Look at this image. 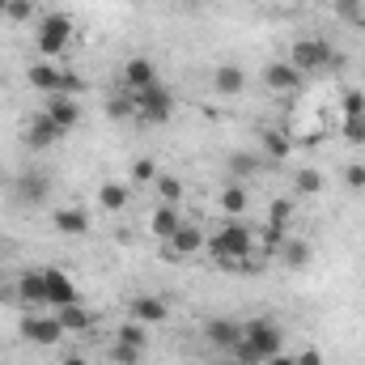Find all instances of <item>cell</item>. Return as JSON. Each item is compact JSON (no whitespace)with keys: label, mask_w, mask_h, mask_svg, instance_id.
I'll list each match as a JSON object with an SVG mask.
<instances>
[{"label":"cell","mask_w":365,"mask_h":365,"mask_svg":"<svg viewBox=\"0 0 365 365\" xmlns=\"http://www.w3.org/2000/svg\"><path fill=\"white\" fill-rule=\"evenodd\" d=\"M26 81H30V90L38 93H77L86 90V81L77 77V73H64L60 64H51V60H38V64H30L26 68Z\"/></svg>","instance_id":"4"},{"label":"cell","mask_w":365,"mask_h":365,"mask_svg":"<svg viewBox=\"0 0 365 365\" xmlns=\"http://www.w3.org/2000/svg\"><path fill=\"white\" fill-rule=\"evenodd\" d=\"M217 204H221V212H225V217H242V212H247V204H251V195H247V187H242V182L230 179L225 187H221Z\"/></svg>","instance_id":"21"},{"label":"cell","mask_w":365,"mask_h":365,"mask_svg":"<svg viewBox=\"0 0 365 365\" xmlns=\"http://www.w3.org/2000/svg\"><path fill=\"white\" fill-rule=\"evenodd\" d=\"M280 349H284V331L272 319H251V323H242V340L230 357H238L247 365H268Z\"/></svg>","instance_id":"1"},{"label":"cell","mask_w":365,"mask_h":365,"mask_svg":"<svg viewBox=\"0 0 365 365\" xmlns=\"http://www.w3.org/2000/svg\"><path fill=\"white\" fill-rule=\"evenodd\" d=\"M128 310H132V319H136V323H145V327H158V323H166V319H170V306H166L162 297H153V293L136 297Z\"/></svg>","instance_id":"17"},{"label":"cell","mask_w":365,"mask_h":365,"mask_svg":"<svg viewBox=\"0 0 365 365\" xmlns=\"http://www.w3.org/2000/svg\"><path fill=\"white\" fill-rule=\"evenodd\" d=\"M4 9H9V0H0V17H4Z\"/></svg>","instance_id":"43"},{"label":"cell","mask_w":365,"mask_h":365,"mask_svg":"<svg viewBox=\"0 0 365 365\" xmlns=\"http://www.w3.org/2000/svg\"><path fill=\"white\" fill-rule=\"evenodd\" d=\"M208 255L212 259H221V264H230V268H238V264H247L251 259V247H255V234L242 225V221H225L208 242Z\"/></svg>","instance_id":"2"},{"label":"cell","mask_w":365,"mask_h":365,"mask_svg":"<svg viewBox=\"0 0 365 365\" xmlns=\"http://www.w3.org/2000/svg\"><path fill=\"white\" fill-rule=\"evenodd\" d=\"M251 175H259V158H255V153H234V158H230V179L247 182Z\"/></svg>","instance_id":"25"},{"label":"cell","mask_w":365,"mask_h":365,"mask_svg":"<svg viewBox=\"0 0 365 365\" xmlns=\"http://www.w3.org/2000/svg\"><path fill=\"white\" fill-rule=\"evenodd\" d=\"M17 297L26 306H43L47 310V284H43V268L38 272H21L17 276Z\"/></svg>","instance_id":"20"},{"label":"cell","mask_w":365,"mask_h":365,"mask_svg":"<svg viewBox=\"0 0 365 365\" xmlns=\"http://www.w3.org/2000/svg\"><path fill=\"white\" fill-rule=\"evenodd\" d=\"M259 81H264V86H268L272 93H297L306 77H302V73H297V68H293L289 60H272V64H268V68L259 73Z\"/></svg>","instance_id":"14"},{"label":"cell","mask_w":365,"mask_h":365,"mask_svg":"<svg viewBox=\"0 0 365 365\" xmlns=\"http://www.w3.org/2000/svg\"><path fill=\"white\" fill-rule=\"evenodd\" d=\"M340 115H365V93L361 90H344V98H340Z\"/></svg>","instance_id":"36"},{"label":"cell","mask_w":365,"mask_h":365,"mask_svg":"<svg viewBox=\"0 0 365 365\" xmlns=\"http://www.w3.org/2000/svg\"><path fill=\"white\" fill-rule=\"evenodd\" d=\"M140 357H145V349H132V344H123V340L110 344V361L115 365H140Z\"/></svg>","instance_id":"33"},{"label":"cell","mask_w":365,"mask_h":365,"mask_svg":"<svg viewBox=\"0 0 365 365\" xmlns=\"http://www.w3.org/2000/svg\"><path fill=\"white\" fill-rule=\"evenodd\" d=\"M21 340L26 344H34V349H56L68 331H64V323L56 319V310H43V314H26L21 319Z\"/></svg>","instance_id":"6"},{"label":"cell","mask_w":365,"mask_h":365,"mask_svg":"<svg viewBox=\"0 0 365 365\" xmlns=\"http://www.w3.org/2000/svg\"><path fill=\"white\" fill-rule=\"evenodd\" d=\"M128 195H132V191H128V182H102V187H98V204H102V212H123V208H128Z\"/></svg>","instance_id":"23"},{"label":"cell","mask_w":365,"mask_h":365,"mask_svg":"<svg viewBox=\"0 0 365 365\" xmlns=\"http://www.w3.org/2000/svg\"><path fill=\"white\" fill-rule=\"evenodd\" d=\"M264 153H268L272 162H284V158L293 153V149H289V136L276 132V128H268V132H264Z\"/></svg>","instance_id":"29"},{"label":"cell","mask_w":365,"mask_h":365,"mask_svg":"<svg viewBox=\"0 0 365 365\" xmlns=\"http://www.w3.org/2000/svg\"><path fill=\"white\" fill-rule=\"evenodd\" d=\"M361 9H365V0H361Z\"/></svg>","instance_id":"44"},{"label":"cell","mask_w":365,"mask_h":365,"mask_svg":"<svg viewBox=\"0 0 365 365\" xmlns=\"http://www.w3.org/2000/svg\"><path fill=\"white\" fill-rule=\"evenodd\" d=\"M115 340H123V344H132V349H149V327L136 323V319H128V323L115 331Z\"/></svg>","instance_id":"26"},{"label":"cell","mask_w":365,"mask_h":365,"mask_svg":"<svg viewBox=\"0 0 365 365\" xmlns=\"http://www.w3.org/2000/svg\"><path fill=\"white\" fill-rule=\"evenodd\" d=\"M153 187H158L162 204H182V179H175V175H158Z\"/></svg>","instance_id":"30"},{"label":"cell","mask_w":365,"mask_h":365,"mask_svg":"<svg viewBox=\"0 0 365 365\" xmlns=\"http://www.w3.org/2000/svg\"><path fill=\"white\" fill-rule=\"evenodd\" d=\"M289 217H293V204H289V200H272V204H268V230H272V234H284Z\"/></svg>","instance_id":"31"},{"label":"cell","mask_w":365,"mask_h":365,"mask_svg":"<svg viewBox=\"0 0 365 365\" xmlns=\"http://www.w3.org/2000/svg\"><path fill=\"white\" fill-rule=\"evenodd\" d=\"M73 34H77L73 17H64V13H47V17L38 21V30H34V43H38V51H43V60H56L60 51H68Z\"/></svg>","instance_id":"5"},{"label":"cell","mask_w":365,"mask_h":365,"mask_svg":"<svg viewBox=\"0 0 365 365\" xmlns=\"http://www.w3.org/2000/svg\"><path fill=\"white\" fill-rule=\"evenodd\" d=\"M268 365H297V357H293V353H284V349H280V353H276L272 361Z\"/></svg>","instance_id":"40"},{"label":"cell","mask_w":365,"mask_h":365,"mask_svg":"<svg viewBox=\"0 0 365 365\" xmlns=\"http://www.w3.org/2000/svg\"><path fill=\"white\" fill-rule=\"evenodd\" d=\"M106 115H110V119H128V115H136V93H119V98H110V102H106Z\"/></svg>","instance_id":"32"},{"label":"cell","mask_w":365,"mask_h":365,"mask_svg":"<svg viewBox=\"0 0 365 365\" xmlns=\"http://www.w3.org/2000/svg\"><path fill=\"white\" fill-rule=\"evenodd\" d=\"M56 319L64 323V331H90V327H93V314L81 306V302H73V306H60V310H56Z\"/></svg>","instance_id":"24"},{"label":"cell","mask_w":365,"mask_h":365,"mask_svg":"<svg viewBox=\"0 0 365 365\" xmlns=\"http://www.w3.org/2000/svg\"><path fill=\"white\" fill-rule=\"evenodd\" d=\"M158 86V64L149 60V56H132L128 64H123V90L128 93H145Z\"/></svg>","instance_id":"12"},{"label":"cell","mask_w":365,"mask_h":365,"mask_svg":"<svg viewBox=\"0 0 365 365\" xmlns=\"http://www.w3.org/2000/svg\"><path fill=\"white\" fill-rule=\"evenodd\" d=\"M297 357V365H323V353L319 349H302V353H293Z\"/></svg>","instance_id":"38"},{"label":"cell","mask_w":365,"mask_h":365,"mask_svg":"<svg viewBox=\"0 0 365 365\" xmlns=\"http://www.w3.org/2000/svg\"><path fill=\"white\" fill-rule=\"evenodd\" d=\"M170 115H175V98H170V90L158 81L153 90L136 93V119L140 123H153V128H162V123H170Z\"/></svg>","instance_id":"7"},{"label":"cell","mask_w":365,"mask_h":365,"mask_svg":"<svg viewBox=\"0 0 365 365\" xmlns=\"http://www.w3.org/2000/svg\"><path fill=\"white\" fill-rule=\"evenodd\" d=\"M47 191H51V179L38 175V170H26V175H17V182H13V200H17L21 208L47 204Z\"/></svg>","instance_id":"10"},{"label":"cell","mask_w":365,"mask_h":365,"mask_svg":"<svg viewBox=\"0 0 365 365\" xmlns=\"http://www.w3.org/2000/svg\"><path fill=\"white\" fill-rule=\"evenodd\" d=\"M212 90L221 93V98H234V93L247 90V73L238 64H217L212 68Z\"/></svg>","instance_id":"19"},{"label":"cell","mask_w":365,"mask_h":365,"mask_svg":"<svg viewBox=\"0 0 365 365\" xmlns=\"http://www.w3.org/2000/svg\"><path fill=\"white\" fill-rule=\"evenodd\" d=\"M293 187H297L302 195H319V191L327 187V179H323V170L306 166V170H297V175H293Z\"/></svg>","instance_id":"28"},{"label":"cell","mask_w":365,"mask_h":365,"mask_svg":"<svg viewBox=\"0 0 365 365\" xmlns=\"http://www.w3.org/2000/svg\"><path fill=\"white\" fill-rule=\"evenodd\" d=\"M43 284H47V310H60V306L81 302L77 280H73L68 272H60V268H43Z\"/></svg>","instance_id":"9"},{"label":"cell","mask_w":365,"mask_h":365,"mask_svg":"<svg viewBox=\"0 0 365 365\" xmlns=\"http://www.w3.org/2000/svg\"><path fill=\"white\" fill-rule=\"evenodd\" d=\"M60 365H90V361H86L81 353H68V357H64V361H60Z\"/></svg>","instance_id":"41"},{"label":"cell","mask_w":365,"mask_h":365,"mask_svg":"<svg viewBox=\"0 0 365 365\" xmlns=\"http://www.w3.org/2000/svg\"><path fill=\"white\" fill-rule=\"evenodd\" d=\"M51 225L60 230V234H90V217H86V208H77V204H64V208H56L51 212Z\"/></svg>","instance_id":"18"},{"label":"cell","mask_w":365,"mask_h":365,"mask_svg":"<svg viewBox=\"0 0 365 365\" xmlns=\"http://www.w3.org/2000/svg\"><path fill=\"white\" fill-rule=\"evenodd\" d=\"M182 221H187V217H182V204H158V208L149 212V234L166 242V238L179 230Z\"/></svg>","instance_id":"16"},{"label":"cell","mask_w":365,"mask_h":365,"mask_svg":"<svg viewBox=\"0 0 365 365\" xmlns=\"http://www.w3.org/2000/svg\"><path fill=\"white\" fill-rule=\"evenodd\" d=\"M217 365H247V361H238V357H225V361H217Z\"/></svg>","instance_id":"42"},{"label":"cell","mask_w":365,"mask_h":365,"mask_svg":"<svg viewBox=\"0 0 365 365\" xmlns=\"http://www.w3.org/2000/svg\"><path fill=\"white\" fill-rule=\"evenodd\" d=\"M43 115L68 136L77 123H81V98H73V93H47V102H43Z\"/></svg>","instance_id":"8"},{"label":"cell","mask_w":365,"mask_h":365,"mask_svg":"<svg viewBox=\"0 0 365 365\" xmlns=\"http://www.w3.org/2000/svg\"><path fill=\"white\" fill-rule=\"evenodd\" d=\"M204 340H208L217 353H234L238 340H242V323H238V319H208V323H204Z\"/></svg>","instance_id":"13"},{"label":"cell","mask_w":365,"mask_h":365,"mask_svg":"<svg viewBox=\"0 0 365 365\" xmlns=\"http://www.w3.org/2000/svg\"><path fill=\"white\" fill-rule=\"evenodd\" d=\"M357 4H361V0H336V9H340V17H349V21H353V9H357Z\"/></svg>","instance_id":"39"},{"label":"cell","mask_w":365,"mask_h":365,"mask_svg":"<svg viewBox=\"0 0 365 365\" xmlns=\"http://www.w3.org/2000/svg\"><path fill=\"white\" fill-rule=\"evenodd\" d=\"M310 255H314V251H310L306 238H284V242H280V259H284V268H293V272H302V268L310 264Z\"/></svg>","instance_id":"22"},{"label":"cell","mask_w":365,"mask_h":365,"mask_svg":"<svg viewBox=\"0 0 365 365\" xmlns=\"http://www.w3.org/2000/svg\"><path fill=\"white\" fill-rule=\"evenodd\" d=\"M289 64H293L302 77H323V73H331V68L340 64V56H336V47H331L327 38H297V43L289 47Z\"/></svg>","instance_id":"3"},{"label":"cell","mask_w":365,"mask_h":365,"mask_svg":"<svg viewBox=\"0 0 365 365\" xmlns=\"http://www.w3.org/2000/svg\"><path fill=\"white\" fill-rule=\"evenodd\" d=\"M158 175H162V170H158V162H153V158H136V162H132V170H128V182H136V187H153Z\"/></svg>","instance_id":"27"},{"label":"cell","mask_w":365,"mask_h":365,"mask_svg":"<svg viewBox=\"0 0 365 365\" xmlns=\"http://www.w3.org/2000/svg\"><path fill=\"white\" fill-rule=\"evenodd\" d=\"M34 13H38V4H34V0H9V9H4V17H9V21H30Z\"/></svg>","instance_id":"35"},{"label":"cell","mask_w":365,"mask_h":365,"mask_svg":"<svg viewBox=\"0 0 365 365\" xmlns=\"http://www.w3.org/2000/svg\"><path fill=\"white\" fill-rule=\"evenodd\" d=\"M340 132H344V140H349V145H365V115H344Z\"/></svg>","instance_id":"34"},{"label":"cell","mask_w":365,"mask_h":365,"mask_svg":"<svg viewBox=\"0 0 365 365\" xmlns=\"http://www.w3.org/2000/svg\"><path fill=\"white\" fill-rule=\"evenodd\" d=\"M60 136H64V132H60L43 110H34V115L26 119V145H30V149H51Z\"/></svg>","instance_id":"15"},{"label":"cell","mask_w":365,"mask_h":365,"mask_svg":"<svg viewBox=\"0 0 365 365\" xmlns=\"http://www.w3.org/2000/svg\"><path fill=\"white\" fill-rule=\"evenodd\" d=\"M204 242H208V238H204V230H200L195 221H182L179 230L166 238V251H170L175 259H191V255H200V251H204Z\"/></svg>","instance_id":"11"},{"label":"cell","mask_w":365,"mask_h":365,"mask_svg":"<svg viewBox=\"0 0 365 365\" xmlns=\"http://www.w3.org/2000/svg\"><path fill=\"white\" fill-rule=\"evenodd\" d=\"M344 182H349L353 191H361L365 187V166H349V170H344Z\"/></svg>","instance_id":"37"}]
</instances>
